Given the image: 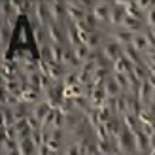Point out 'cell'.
Wrapping results in <instances>:
<instances>
[{"label": "cell", "mask_w": 155, "mask_h": 155, "mask_svg": "<svg viewBox=\"0 0 155 155\" xmlns=\"http://www.w3.org/2000/svg\"><path fill=\"white\" fill-rule=\"evenodd\" d=\"M110 12H112V2H106V0H100V2L93 4V10L91 13L95 15V19L98 21V25L106 28L108 27V21H110Z\"/></svg>", "instance_id": "7a4b0ae2"}, {"label": "cell", "mask_w": 155, "mask_h": 155, "mask_svg": "<svg viewBox=\"0 0 155 155\" xmlns=\"http://www.w3.org/2000/svg\"><path fill=\"white\" fill-rule=\"evenodd\" d=\"M51 23L64 27L68 23V12H66V2H48Z\"/></svg>", "instance_id": "3957f363"}, {"label": "cell", "mask_w": 155, "mask_h": 155, "mask_svg": "<svg viewBox=\"0 0 155 155\" xmlns=\"http://www.w3.org/2000/svg\"><path fill=\"white\" fill-rule=\"evenodd\" d=\"M72 49H74L76 61L80 63V66H81L83 63H87V61H89V57H91V49H89L85 44H80V45H76V48H72Z\"/></svg>", "instance_id": "9a60e30c"}, {"label": "cell", "mask_w": 155, "mask_h": 155, "mask_svg": "<svg viewBox=\"0 0 155 155\" xmlns=\"http://www.w3.org/2000/svg\"><path fill=\"white\" fill-rule=\"evenodd\" d=\"M32 38H34V44H36L38 49H42L44 45L49 44V40H48V30H45L44 27L34 25V27H32Z\"/></svg>", "instance_id": "8fae6325"}, {"label": "cell", "mask_w": 155, "mask_h": 155, "mask_svg": "<svg viewBox=\"0 0 155 155\" xmlns=\"http://www.w3.org/2000/svg\"><path fill=\"white\" fill-rule=\"evenodd\" d=\"M127 17L125 12V2H112V12H110V21L106 28H121L123 21Z\"/></svg>", "instance_id": "5b68a950"}, {"label": "cell", "mask_w": 155, "mask_h": 155, "mask_svg": "<svg viewBox=\"0 0 155 155\" xmlns=\"http://www.w3.org/2000/svg\"><path fill=\"white\" fill-rule=\"evenodd\" d=\"M130 70H133V64L125 57H121L119 61H115L112 64V74H130Z\"/></svg>", "instance_id": "2e32d148"}, {"label": "cell", "mask_w": 155, "mask_h": 155, "mask_svg": "<svg viewBox=\"0 0 155 155\" xmlns=\"http://www.w3.org/2000/svg\"><path fill=\"white\" fill-rule=\"evenodd\" d=\"M151 150H155V133L150 136V151H151Z\"/></svg>", "instance_id": "cb8c5ba5"}, {"label": "cell", "mask_w": 155, "mask_h": 155, "mask_svg": "<svg viewBox=\"0 0 155 155\" xmlns=\"http://www.w3.org/2000/svg\"><path fill=\"white\" fill-rule=\"evenodd\" d=\"M115 150L125 153V155H136V146H134V133H130L129 129H125L123 125L121 133L117 134V138L114 140Z\"/></svg>", "instance_id": "6da1fadb"}, {"label": "cell", "mask_w": 155, "mask_h": 155, "mask_svg": "<svg viewBox=\"0 0 155 155\" xmlns=\"http://www.w3.org/2000/svg\"><path fill=\"white\" fill-rule=\"evenodd\" d=\"M51 110H53V108H51L48 102H45V100H42V102H38L36 106H32V112H30V114H32V115H34V117L40 121V123H44V119L49 115V112H51Z\"/></svg>", "instance_id": "4fadbf2b"}, {"label": "cell", "mask_w": 155, "mask_h": 155, "mask_svg": "<svg viewBox=\"0 0 155 155\" xmlns=\"http://www.w3.org/2000/svg\"><path fill=\"white\" fill-rule=\"evenodd\" d=\"M151 95H153V87H151V83L146 80L140 83V87H138L136 91V98H138V102H140L142 106H148L151 102Z\"/></svg>", "instance_id": "ba28073f"}, {"label": "cell", "mask_w": 155, "mask_h": 155, "mask_svg": "<svg viewBox=\"0 0 155 155\" xmlns=\"http://www.w3.org/2000/svg\"><path fill=\"white\" fill-rule=\"evenodd\" d=\"M100 53H102V57L108 61V63L114 64L115 61H119L123 57V45H119L117 42L108 40V38H106V42L102 45V49H100Z\"/></svg>", "instance_id": "277c9868"}, {"label": "cell", "mask_w": 155, "mask_h": 155, "mask_svg": "<svg viewBox=\"0 0 155 155\" xmlns=\"http://www.w3.org/2000/svg\"><path fill=\"white\" fill-rule=\"evenodd\" d=\"M123 57H125L133 66H134V64H144L142 55L133 48V45H125V48H123Z\"/></svg>", "instance_id": "5bb4252c"}, {"label": "cell", "mask_w": 155, "mask_h": 155, "mask_svg": "<svg viewBox=\"0 0 155 155\" xmlns=\"http://www.w3.org/2000/svg\"><path fill=\"white\" fill-rule=\"evenodd\" d=\"M144 23H146V27L148 28H151V27H155V6L151 8V10L146 13V17H144Z\"/></svg>", "instance_id": "603a6c76"}, {"label": "cell", "mask_w": 155, "mask_h": 155, "mask_svg": "<svg viewBox=\"0 0 155 155\" xmlns=\"http://www.w3.org/2000/svg\"><path fill=\"white\" fill-rule=\"evenodd\" d=\"M63 155H83V153H81V146H80V142L70 140V142L64 146Z\"/></svg>", "instance_id": "44dd1931"}, {"label": "cell", "mask_w": 155, "mask_h": 155, "mask_svg": "<svg viewBox=\"0 0 155 155\" xmlns=\"http://www.w3.org/2000/svg\"><path fill=\"white\" fill-rule=\"evenodd\" d=\"M80 83V80H78V70H68L64 80H63V87H72V85H78Z\"/></svg>", "instance_id": "7402d4cb"}, {"label": "cell", "mask_w": 155, "mask_h": 155, "mask_svg": "<svg viewBox=\"0 0 155 155\" xmlns=\"http://www.w3.org/2000/svg\"><path fill=\"white\" fill-rule=\"evenodd\" d=\"M17 146H19L21 155H36V153H38V148H36V144L32 142V138H25V140H19Z\"/></svg>", "instance_id": "e0dca14e"}, {"label": "cell", "mask_w": 155, "mask_h": 155, "mask_svg": "<svg viewBox=\"0 0 155 155\" xmlns=\"http://www.w3.org/2000/svg\"><path fill=\"white\" fill-rule=\"evenodd\" d=\"M134 146H136V155H148L150 153V136L144 134L142 130L134 133Z\"/></svg>", "instance_id": "9c48e42d"}, {"label": "cell", "mask_w": 155, "mask_h": 155, "mask_svg": "<svg viewBox=\"0 0 155 155\" xmlns=\"http://www.w3.org/2000/svg\"><path fill=\"white\" fill-rule=\"evenodd\" d=\"M66 12H68V23H72V25L81 23V21L85 19V15H87V12H83L81 8L76 4V0H72V2H66Z\"/></svg>", "instance_id": "52a82bcc"}, {"label": "cell", "mask_w": 155, "mask_h": 155, "mask_svg": "<svg viewBox=\"0 0 155 155\" xmlns=\"http://www.w3.org/2000/svg\"><path fill=\"white\" fill-rule=\"evenodd\" d=\"M104 91H106V97L108 98H117V97L123 95V91H121V87L117 85V81L114 80V76H110L104 81Z\"/></svg>", "instance_id": "7c38bea8"}, {"label": "cell", "mask_w": 155, "mask_h": 155, "mask_svg": "<svg viewBox=\"0 0 155 155\" xmlns=\"http://www.w3.org/2000/svg\"><path fill=\"white\" fill-rule=\"evenodd\" d=\"M45 30H48V40H49V44L61 45V48H66V32H64V27L55 25V23H49V25L45 27Z\"/></svg>", "instance_id": "8992f818"}, {"label": "cell", "mask_w": 155, "mask_h": 155, "mask_svg": "<svg viewBox=\"0 0 155 155\" xmlns=\"http://www.w3.org/2000/svg\"><path fill=\"white\" fill-rule=\"evenodd\" d=\"M21 102V98L19 97H15V95H10V93H4L2 91V108H13L17 106Z\"/></svg>", "instance_id": "ffe728a7"}, {"label": "cell", "mask_w": 155, "mask_h": 155, "mask_svg": "<svg viewBox=\"0 0 155 155\" xmlns=\"http://www.w3.org/2000/svg\"><path fill=\"white\" fill-rule=\"evenodd\" d=\"M64 32H66V45H68V48H76V45L81 44V38H80V32H78L76 25L66 23V25H64Z\"/></svg>", "instance_id": "30bf717a"}, {"label": "cell", "mask_w": 155, "mask_h": 155, "mask_svg": "<svg viewBox=\"0 0 155 155\" xmlns=\"http://www.w3.org/2000/svg\"><path fill=\"white\" fill-rule=\"evenodd\" d=\"M121 121H123V125H125V129H129L130 133H136V130H140V119H138L136 115L127 114V115H123V117H121Z\"/></svg>", "instance_id": "ac0fdd59"}, {"label": "cell", "mask_w": 155, "mask_h": 155, "mask_svg": "<svg viewBox=\"0 0 155 155\" xmlns=\"http://www.w3.org/2000/svg\"><path fill=\"white\" fill-rule=\"evenodd\" d=\"M15 125V115L12 108H2V129L13 127Z\"/></svg>", "instance_id": "d6986e66"}]
</instances>
